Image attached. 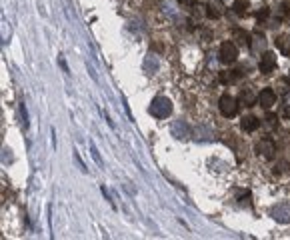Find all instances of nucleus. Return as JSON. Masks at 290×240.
I'll return each mask as SVG.
<instances>
[{
    "mask_svg": "<svg viewBox=\"0 0 290 240\" xmlns=\"http://www.w3.org/2000/svg\"><path fill=\"white\" fill-rule=\"evenodd\" d=\"M148 112L154 116V118H168L172 114V102L170 98L166 96H156L150 106H148Z\"/></svg>",
    "mask_w": 290,
    "mask_h": 240,
    "instance_id": "obj_1",
    "label": "nucleus"
},
{
    "mask_svg": "<svg viewBox=\"0 0 290 240\" xmlns=\"http://www.w3.org/2000/svg\"><path fill=\"white\" fill-rule=\"evenodd\" d=\"M218 108H220L222 116H226V118H232V116L238 114V102H236L230 94H222V96H220Z\"/></svg>",
    "mask_w": 290,
    "mask_h": 240,
    "instance_id": "obj_2",
    "label": "nucleus"
},
{
    "mask_svg": "<svg viewBox=\"0 0 290 240\" xmlns=\"http://www.w3.org/2000/svg\"><path fill=\"white\" fill-rule=\"evenodd\" d=\"M218 58H220L222 64H232V62H236V58H238V48L232 44V42H222L220 52H218Z\"/></svg>",
    "mask_w": 290,
    "mask_h": 240,
    "instance_id": "obj_3",
    "label": "nucleus"
},
{
    "mask_svg": "<svg viewBox=\"0 0 290 240\" xmlns=\"http://www.w3.org/2000/svg\"><path fill=\"white\" fill-rule=\"evenodd\" d=\"M270 216L274 218L276 222L288 224V222H290V204H288V202H280V204L272 206V210H270Z\"/></svg>",
    "mask_w": 290,
    "mask_h": 240,
    "instance_id": "obj_4",
    "label": "nucleus"
},
{
    "mask_svg": "<svg viewBox=\"0 0 290 240\" xmlns=\"http://www.w3.org/2000/svg\"><path fill=\"white\" fill-rule=\"evenodd\" d=\"M274 152H276V146L270 138H262L260 142H256V154L266 158V160H270L274 156Z\"/></svg>",
    "mask_w": 290,
    "mask_h": 240,
    "instance_id": "obj_5",
    "label": "nucleus"
},
{
    "mask_svg": "<svg viewBox=\"0 0 290 240\" xmlns=\"http://www.w3.org/2000/svg\"><path fill=\"white\" fill-rule=\"evenodd\" d=\"M258 68H260L262 74H270L276 68V54L274 52H264L262 58H260Z\"/></svg>",
    "mask_w": 290,
    "mask_h": 240,
    "instance_id": "obj_6",
    "label": "nucleus"
},
{
    "mask_svg": "<svg viewBox=\"0 0 290 240\" xmlns=\"http://www.w3.org/2000/svg\"><path fill=\"white\" fill-rule=\"evenodd\" d=\"M258 104L262 106V108H272L274 104H276V92L272 90V88H264V90H260V94H258Z\"/></svg>",
    "mask_w": 290,
    "mask_h": 240,
    "instance_id": "obj_7",
    "label": "nucleus"
},
{
    "mask_svg": "<svg viewBox=\"0 0 290 240\" xmlns=\"http://www.w3.org/2000/svg\"><path fill=\"white\" fill-rule=\"evenodd\" d=\"M240 126H242L244 132H254V130H258V126H260V120L256 116H246V118H242Z\"/></svg>",
    "mask_w": 290,
    "mask_h": 240,
    "instance_id": "obj_8",
    "label": "nucleus"
},
{
    "mask_svg": "<svg viewBox=\"0 0 290 240\" xmlns=\"http://www.w3.org/2000/svg\"><path fill=\"white\" fill-rule=\"evenodd\" d=\"M238 100H240V104H244V106H254V104H258V96H256L252 90H248V88L240 92Z\"/></svg>",
    "mask_w": 290,
    "mask_h": 240,
    "instance_id": "obj_9",
    "label": "nucleus"
},
{
    "mask_svg": "<svg viewBox=\"0 0 290 240\" xmlns=\"http://www.w3.org/2000/svg\"><path fill=\"white\" fill-rule=\"evenodd\" d=\"M232 36H234V40L240 42L242 46H252V38H250V34H248L246 30H242V28H234Z\"/></svg>",
    "mask_w": 290,
    "mask_h": 240,
    "instance_id": "obj_10",
    "label": "nucleus"
},
{
    "mask_svg": "<svg viewBox=\"0 0 290 240\" xmlns=\"http://www.w3.org/2000/svg\"><path fill=\"white\" fill-rule=\"evenodd\" d=\"M172 134L176 138H188L190 136V128L186 126L184 122H174L172 124Z\"/></svg>",
    "mask_w": 290,
    "mask_h": 240,
    "instance_id": "obj_11",
    "label": "nucleus"
},
{
    "mask_svg": "<svg viewBox=\"0 0 290 240\" xmlns=\"http://www.w3.org/2000/svg\"><path fill=\"white\" fill-rule=\"evenodd\" d=\"M276 46H278V50L284 54V56H288L290 54V36H278L276 38Z\"/></svg>",
    "mask_w": 290,
    "mask_h": 240,
    "instance_id": "obj_12",
    "label": "nucleus"
},
{
    "mask_svg": "<svg viewBox=\"0 0 290 240\" xmlns=\"http://www.w3.org/2000/svg\"><path fill=\"white\" fill-rule=\"evenodd\" d=\"M248 6H250V2L248 0H236V2L232 4V10L236 16H244L248 12Z\"/></svg>",
    "mask_w": 290,
    "mask_h": 240,
    "instance_id": "obj_13",
    "label": "nucleus"
},
{
    "mask_svg": "<svg viewBox=\"0 0 290 240\" xmlns=\"http://www.w3.org/2000/svg\"><path fill=\"white\" fill-rule=\"evenodd\" d=\"M288 14H290V2H282L280 12H278V18H286Z\"/></svg>",
    "mask_w": 290,
    "mask_h": 240,
    "instance_id": "obj_14",
    "label": "nucleus"
},
{
    "mask_svg": "<svg viewBox=\"0 0 290 240\" xmlns=\"http://www.w3.org/2000/svg\"><path fill=\"white\" fill-rule=\"evenodd\" d=\"M206 16H208V18H220V12L214 10L212 4H208V6H206Z\"/></svg>",
    "mask_w": 290,
    "mask_h": 240,
    "instance_id": "obj_15",
    "label": "nucleus"
},
{
    "mask_svg": "<svg viewBox=\"0 0 290 240\" xmlns=\"http://www.w3.org/2000/svg\"><path fill=\"white\" fill-rule=\"evenodd\" d=\"M20 112H22V124H24V128H28L30 120H28V112H26V106L24 104H20Z\"/></svg>",
    "mask_w": 290,
    "mask_h": 240,
    "instance_id": "obj_16",
    "label": "nucleus"
},
{
    "mask_svg": "<svg viewBox=\"0 0 290 240\" xmlns=\"http://www.w3.org/2000/svg\"><path fill=\"white\" fill-rule=\"evenodd\" d=\"M270 16V8H262L258 14H256V18H258V22H264V20Z\"/></svg>",
    "mask_w": 290,
    "mask_h": 240,
    "instance_id": "obj_17",
    "label": "nucleus"
},
{
    "mask_svg": "<svg viewBox=\"0 0 290 240\" xmlns=\"http://www.w3.org/2000/svg\"><path fill=\"white\" fill-rule=\"evenodd\" d=\"M146 68H148L150 72H154V70L158 68V62H156L152 56H148V58H146Z\"/></svg>",
    "mask_w": 290,
    "mask_h": 240,
    "instance_id": "obj_18",
    "label": "nucleus"
},
{
    "mask_svg": "<svg viewBox=\"0 0 290 240\" xmlns=\"http://www.w3.org/2000/svg\"><path fill=\"white\" fill-rule=\"evenodd\" d=\"M176 2H178L180 6H184V8H192V6L196 4V0H176Z\"/></svg>",
    "mask_w": 290,
    "mask_h": 240,
    "instance_id": "obj_19",
    "label": "nucleus"
},
{
    "mask_svg": "<svg viewBox=\"0 0 290 240\" xmlns=\"http://www.w3.org/2000/svg\"><path fill=\"white\" fill-rule=\"evenodd\" d=\"M90 152H92V156H94L96 164H102V160H100V156H98V152H96V146H94V144H90Z\"/></svg>",
    "mask_w": 290,
    "mask_h": 240,
    "instance_id": "obj_20",
    "label": "nucleus"
},
{
    "mask_svg": "<svg viewBox=\"0 0 290 240\" xmlns=\"http://www.w3.org/2000/svg\"><path fill=\"white\" fill-rule=\"evenodd\" d=\"M222 2H226V0H222Z\"/></svg>",
    "mask_w": 290,
    "mask_h": 240,
    "instance_id": "obj_21",
    "label": "nucleus"
}]
</instances>
